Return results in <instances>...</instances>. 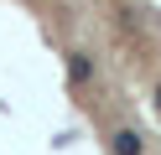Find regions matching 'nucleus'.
Here are the masks:
<instances>
[{
	"mask_svg": "<svg viewBox=\"0 0 161 155\" xmlns=\"http://www.w3.org/2000/svg\"><path fill=\"white\" fill-rule=\"evenodd\" d=\"M109 150H114V155H146V140H140V129H130V124H125V129L109 134Z\"/></svg>",
	"mask_w": 161,
	"mask_h": 155,
	"instance_id": "nucleus-1",
	"label": "nucleus"
},
{
	"mask_svg": "<svg viewBox=\"0 0 161 155\" xmlns=\"http://www.w3.org/2000/svg\"><path fill=\"white\" fill-rule=\"evenodd\" d=\"M68 78H73V83H88V78H94V62H88L83 52H68Z\"/></svg>",
	"mask_w": 161,
	"mask_h": 155,
	"instance_id": "nucleus-2",
	"label": "nucleus"
}]
</instances>
